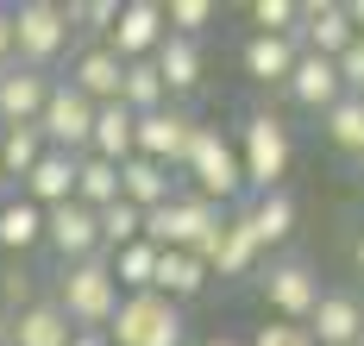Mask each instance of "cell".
<instances>
[{
    "label": "cell",
    "instance_id": "36",
    "mask_svg": "<svg viewBox=\"0 0 364 346\" xmlns=\"http://www.w3.org/2000/svg\"><path fill=\"white\" fill-rule=\"evenodd\" d=\"M339 82H346V95H364V38H352V51L339 57Z\"/></svg>",
    "mask_w": 364,
    "mask_h": 346
},
{
    "label": "cell",
    "instance_id": "4",
    "mask_svg": "<svg viewBox=\"0 0 364 346\" xmlns=\"http://www.w3.org/2000/svg\"><path fill=\"white\" fill-rule=\"evenodd\" d=\"M70 38H75V13L70 6H57V0H26V6H13V51H19L26 70H44V76H50V63L70 51Z\"/></svg>",
    "mask_w": 364,
    "mask_h": 346
},
{
    "label": "cell",
    "instance_id": "28",
    "mask_svg": "<svg viewBox=\"0 0 364 346\" xmlns=\"http://www.w3.org/2000/svg\"><path fill=\"white\" fill-rule=\"evenodd\" d=\"M321 126H327V145L346 157H358L364 164V95H346L333 114H321Z\"/></svg>",
    "mask_w": 364,
    "mask_h": 346
},
{
    "label": "cell",
    "instance_id": "22",
    "mask_svg": "<svg viewBox=\"0 0 364 346\" xmlns=\"http://www.w3.org/2000/svg\"><path fill=\"white\" fill-rule=\"evenodd\" d=\"M170 170L164 164H151V157H126L119 164V201H132L139 214H151V208H164L170 201Z\"/></svg>",
    "mask_w": 364,
    "mask_h": 346
},
{
    "label": "cell",
    "instance_id": "14",
    "mask_svg": "<svg viewBox=\"0 0 364 346\" xmlns=\"http://www.w3.org/2000/svg\"><path fill=\"white\" fill-rule=\"evenodd\" d=\"M50 82H57V76L26 70V63L0 70V126H38L44 101H50Z\"/></svg>",
    "mask_w": 364,
    "mask_h": 346
},
{
    "label": "cell",
    "instance_id": "34",
    "mask_svg": "<svg viewBox=\"0 0 364 346\" xmlns=\"http://www.w3.org/2000/svg\"><path fill=\"white\" fill-rule=\"evenodd\" d=\"M0 296H6V308H13V315H26V308L38 303V290H32V271L6 265V271H0Z\"/></svg>",
    "mask_w": 364,
    "mask_h": 346
},
{
    "label": "cell",
    "instance_id": "10",
    "mask_svg": "<svg viewBox=\"0 0 364 346\" xmlns=\"http://www.w3.org/2000/svg\"><path fill=\"white\" fill-rule=\"evenodd\" d=\"M195 132H201V120L188 114L182 101H170L164 114H145V120H139V157L164 164V170H182L188 152H195Z\"/></svg>",
    "mask_w": 364,
    "mask_h": 346
},
{
    "label": "cell",
    "instance_id": "5",
    "mask_svg": "<svg viewBox=\"0 0 364 346\" xmlns=\"http://www.w3.org/2000/svg\"><path fill=\"white\" fill-rule=\"evenodd\" d=\"M220 227H226V208L201 201V195H170L164 208L145 214V239L157 252H201Z\"/></svg>",
    "mask_w": 364,
    "mask_h": 346
},
{
    "label": "cell",
    "instance_id": "20",
    "mask_svg": "<svg viewBox=\"0 0 364 346\" xmlns=\"http://www.w3.org/2000/svg\"><path fill=\"white\" fill-rule=\"evenodd\" d=\"M70 340H75V327L57 303H32L26 315L6 321V346H70Z\"/></svg>",
    "mask_w": 364,
    "mask_h": 346
},
{
    "label": "cell",
    "instance_id": "29",
    "mask_svg": "<svg viewBox=\"0 0 364 346\" xmlns=\"http://www.w3.org/2000/svg\"><path fill=\"white\" fill-rule=\"evenodd\" d=\"M50 152L44 145V132L38 126H6V152H0V177H13V183H26L38 170V157Z\"/></svg>",
    "mask_w": 364,
    "mask_h": 346
},
{
    "label": "cell",
    "instance_id": "43",
    "mask_svg": "<svg viewBox=\"0 0 364 346\" xmlns=\"http://www.w3.org/2000/svg\"><path fill=\"white\" fill-rule=\"evenodd\" d=\"M0 346H6V321H0Z\"/></svg>",
    "mask_w": 364,
    "mask_h": 346
},
{
    "label": "cell",
    "instance_id": "15",
    "mask_svg": "<svg viewBox=\"0 0 364 346\" xmlns=\"http://www.w3.org/2000/svg\"><path fill=\"white\" fill-rule=\"evenodd\" d=\"M283 95H289L295 108H308V114H333V108L346 101L339 63H333V57H308V51H301V63H295V76H289Z\"/></svg>",
    "mask_w": 364,
    "mask_h": 346
},
{
    "label": "cell",
    "instance_id": "7",
    "mask_svg": "<svg viewBox=\"0 0 364 346\" xmlns=\"http://www.w3.org/2000/svg\"><path fill=\"white\" fill-rule=\"evenodd\" d=\"M95 114H101V108H95L70 76H57V82H50L44 114H38V132H44V145H50V152L88 157V145H95Z\"/></svg>",
    "mask_w": 364,
    "mask_h": 346
},
{
    "label": "cell",
    "instance_id": "37",
    "mask_svg": "<svg viewBox=\"0 0 364 346\" xmlns=\"http://www.w3.org/2000/svg\"><path fill=\"white\" fill-rule=\"evenodd\" d=\"M19 51H13V6H0V70H13Z\"/></svg>",
    "mask_w": 364,
    "mask_h": 346
},
{
    "label": "cell",
    "instance_id": "23",
    "mask_svg": "<svg viewBox=\"0 0 364 346\" xmlns=\"http://www.w3.org/2000/svg\"><path fill=\"white\" fill-rule=\"evenodd\" d=\"M208 277H214V271L201 265L195 252H157V283H151V290L170 296V303H195V296L208 290Z\"/></svg>",
    "mask_w": 364,
    "mask_h": 346
},
{
    "label": "cell",
    "instance_id": "24",
    "mask_svg": "<svg viewBox=\"0 0 364 346\" xmlns=\"http://www.w3.org/2000/svg\"><path fill=\"white\" fill-rule=\"evenodd\" d=\"M245 221H252V233H257V246L270 252V246H283L295 233V195L289 189H270V195H252L245 201Z\"/></svg>",
    "mask_w": 364,
    "mask_h": 346
},
{
    "label": "cell",
    "instance_id": "12",
    "mask_svg": "<svg viewBox=\"0 0 364 346\" xmlns=\"http://www.w3.org/2000/svg\"><path fill=\"white\" fill-rule=\"evenodd\" d=\"M358 38V26H352V6H339V0H308L301 6V26H295V44L308 51V57H346Z\"/></svg>",
    "mask_w": 364,
    "mask_h": 346
},
{
    "label": "cell",
    "instance_id": "33",
    "mask_svg": "<svg viewBox=\"0 0 364 346\" xmlns=\"http://www.w3.org/2000/svg\"><path fill=\"white\" fill-rule=\"evenodd\" d=\"M119 6H126V0H88V6H82V0H70L75 26H95V32H101V38H107L113 26H119Z\"/></svg>",
    "mask_w": 364,
    "mask_h": 346
},
{
    "label": "cell",
    "instance_id": "26",
    "mask_svg": "<svg viewBox=\"0 0 364 346\" xmlns=\"http://www.w3.org/2000/svg\"><path fill=\"white\" fill-rule=\"evenodd\" d=\"M157 70H164V82H170V101L176 95H188V88H201V38H164V51H157Z\"/></svg>",
    "mask_w": 364,
    "mask_h": 346
},
{
    "label": "cell",
    "instance_id": "17",
    "mask_svg": "<svg viewBox=\"0 0 364 346\" xmlns=\"http://www.w3.org/2000/svg\"><path fill=\"white\" fill-rule=\"evenodd\" d=\"M239 63H245V76L264 82V88H289L295 63H301V44H295V38H264V32H252L245 51H239Z\"/></svg>",
    "mask_w": 364,
    "mask_h": 346
},
{
    "label": "cell",
    "instance_id": "16",
    "mask_svg": "<svg viewBox=\"0 0 364 346\" xmlns=\"http://www.w3.org/2000/svg\"><path fill=\"white\" fill-rule=\"evenodd\" d=\"M308 334H314V346H358L364 340V303L352 290H327L321 308L308 315Z\"/></svg>",
    "mask_w": 364,
    "mask_h": 346
},
{
    "label": "cell",
    "instance_id": "1",
    "mask_svg": "<svg viewBox=\"0 0 364 346\" xmlns=\"http://www.w3.org/2000/svg\"><path fill=\"white\" fill-rule=\"evenodd\" d=\"M126 303V290H119V277H113L107 258H88V265H63L57 277V308L70 315L75 334H107L113 315Z\"/></svg>",
    "mask_w": 364,
    "mask_h": 346
},
{
    "label": "cell",
    "instance_id": "40",
    "mask_svg": "<svg viewBox=\"0 0 364 346\" xmlns=\"http://www.w3.org/2000/svg\"><path fill=\"white\" fill-rule=\"evenodd\" d=\"M201 346H245V340H232V334H214V340H201Z\"/></svg>",
    "mask_w": 364,
    "mask_h": 346
},
{
    "label": "cell",
    "instance_id": "18",
    "mask_svg": "<svg viewBox=\"0 0 364 346\" xmlns=\"http://www.w3.org/2000/svg\"><path fill=\"white\" fill-rule=\"evenodd\" d=\"M70 82L95 101V108H107V101H119V82H126V63L113 57L107 44H88V51H75L70 57Z\"/></svg>",
    "mask_w": 364,
    "mask_h": 346
},
{
    "label": "cell",
    "instance_id": "42",
    "mask_svg": "<svg viewBox=\"0 0 364 346\" xmlns=\"http://www.w3.org/2000/svg\"><path fill=\"white\" fill-rule=\"evenodd\" d=\"M0 152H6V126H0Z\"/></svg>",
    "mask_w": 364,
    "mask_h": 346
},
{
    "label": "cell",
    "instance_id": "19",
    "mask_svg": "<svg viewBox=\"0 0 364 346\" xmlns=\"http://www.w3.org/2000/svg\"><path fill=\"white\" fill-rule=\"evenodd\" d=\"M19 195L32 201V208H63V201H75V157L70 152H44L38 157V170L19 183Z\"/></svg>",
    "mask_w": 364,
    "mask_h": 346
},
{
    "label": "cell",
    "instance_id": "11",
    "mask_svg": "<svg viewBox=\"0 0 364 346\" xmlns=\"http://www.w3.org/2000/svg\"><path fill=\"white\" fill-rule=\"evenodd\" d=\"M44 246H50L63 265H88V258H101V252H107V239H101V214L82 208V201L50 208V214H44Z\"/></svg>",
    "mask_w": 364,
    "mask_h": 346
},
{
    "label": "cell",
    "instance_id": "13",
    "mask_svg": "<svg viewBox=\"0 0 364 346\" xmlns=\"http://www.w3.org/2000/svg\"><path fill=\"white\" fill-rule=\"evenodd\" d=\"M201 265L214 271V277H252L257 271V258H264V246H257V233H252V221H245V208L239 214H226V227L195 252Z\"/></svg>",
    "mask_w": 364,
    "mask_h": 346
},
{
    "label": "cell",
    "instance_id": "44",
    "mask_svg": "<svg viewBox=\"0 0 364 346\" xmlns=\"http://www.w3.org/2000/svg\"><path fill=\"white\" fill-rule=\"evenodd\" d=\"M358 346H364V340H358Z\"/></svg>",
    "mask_w": 364,
    "mask_h": 346
},
{
    "label": "cell",
    "instance_id": "38",
    "mask_svg": "<svg viewBox=\"0 0 364 346\" xmlns=\"http://www.w3.org/2000/svg\"><path fill=\"white\" fill-rule=\"evenodd\" d=\"M70 346H113V340H107V334H75Z\"/></svg>",
    "mask_w": 364,
    "mask_h": 346
},
{
    "label": "cell",
    "instance_id": "39",
    "mask_svg": "<svg viewBox=\"0 0 364 346\" xmlns=\"http://www.w3.org/2000/svg\"><path fill=\"white\" fill-rule=\"evenodd\" d=\"M352 26H358V38H364V0H352Z\"/></svg>",
    "mask_w": 364,
    "mask_h": 346
},
{
    "label": "cell",
    "instance_id": "21",
    "mask_svg": "<svg viewBox=\"0 0 364 346\" xmlns=\"http://www.w3.org/2000/svg\"><path fill=\"white\" fill-rule=\"evenodd\" d=\"M95 157H107V164H126V157H139V114L126 108V101H107L101 114H95Z\"/></svg>",
    "mask_w": 364,
    "mask_h": 346
},
{
    "label": "cell",
    "instance_id": "6",
    "mask_svg": "<svg viewBox=\"0 0 364 346\" xmlns=\"http://www.w3.org/2000/svg\"><path fill=\"white\" fill-rule=\"evenodd\" d=\"M107 340H113V346H182V340H188L182 303L157 296V290L126 296V303H119V315H113V327H107Z\"/></svg>",
    "mask_w": 364,
    "mask_h": 346
},
{
    "label": "cell",
    "instance_id": "35",
    "mask_svg": "<svg viewBox=\"0 0 364 346\" xmlns=\"http://www.w3.org/2000/svg\"><path fill=\"white\" fill-rule=\"evenodd\" d=\"M252 346H314V334H308L301 321H264L252 334Z\"/></svg>",
    "mask_w": 364,
    "mask_h": 346
},
{
    "label": "cell",
    "instance_id": "25",
    "mask_svg": "<svg viewBox=\"0 0 364 346\" xmlns=\"http://www.w3.org/2000/svg\"><path fill=\"white\" fill-rule=\"evenodd\" d=\"M32 246H44V208H32L26 195H13V201H0V252H13V258H26Z\"/></svg>",
    "mask_w": 364,
    "mask_h": 346
},
{
    "label": "cell",
    "instance_id": "3",
    "mask_svg": "<svg viewBox=\"0 0 364 346\" xmlns=\"http://www.w3.org/2000/svg\"><path fill=\"white\" fill-rule=\"evenodd\" d=\"M182 177L195 183L201 201H214V208H232L239 195H245V164H239V145L220 132V126H201L195 132V152L182 164Z\"/></svg>",
    "mask_w": 364,
    "mask_h": 346
},
{
    "label": "cell",
    "instance_id": "41",
    "mask_svg": "<svg viewBox=\"0 0 364 346\" xmlns=\"http://www.w3.org/2000/svg\"><path fill=\"white\" fill-rule=\"evenodd\" d=\"M352 258H358V271H364V239H358V252H352Z\"/></svg>",
    "mask_w": 364,
    "mask_h": 346
},
{
    "label": "cell",
    "instance_id": "32",
    "mask_svg": "<svg viewBox=\"0 0 364 346\" xmlns=\"http://www.w3.org/2000/svg\"><path fill=\"white\" fill-rule=\"evenodd\" d=\"M164 13H170V32L176 38H201L214 26V0H170Z\"/></svg>",
    "mask_w": 364,
    "mask_h": 346
},
{
    "label": "cell",
    "instance_id": "9",
    "mask_svg": "<svg viewBox=\"0 0 364 346\" xmlns=\"http://www.w3.org/2000/svg\"><path fill=\"white\" fill-rule=\"evenodd\" d=\"M164 38H170V13H164L157 0H126V6H119V26H113L101 44H107L119 63H145V57L164 51Z\"/></svg>",
    "mask_w": 364,
    "mask_h": 346
},
{
    "label": "cell",
    "instance_id": "27",
    "mask_svg": "<svg viewBox=\"0 0 364 346\" xmlns=\"http://www.w3.org/2000/svg\"><path fill=\"white\" fill-rule=\"evenodd\" d=\"M75 201L82 208H95V214H107L113 201H119V164H107V157H75Z\"/></svg>",
    "mask_w": 364,
    "mask_h": 346
},
{
    "label": "cell",
    "instance_id": "31",
    "mask_svg": "<svg viewBox=\"0 0 364 346\" xmlns=\"http://www.w3.org/2000/svg\"><path fill=\"white\" fill-rule=\"evenodd\" d=\"M101 239H107V252H126V246H139V239H145V214H139L132 201H113L107 214H101Z\"/></svg>",
    "mask_w": 364,
    "mask_h": 346
},
{
    "label": "cell",
    "instance_id": "8",
    "mask_svg": "<svg viewBox=\"0 0 364 346\" xmlns=\"http://www.w3.org/2000/svg\"><path fill=\"white\" fill-rule=\"evenodd\" d=\"M257 290H264V303H270L277 321H301V327H308V315L327 296L321 277H314V265H301V258H277V265L257 277Z\"/></svg>",
    "mask_w": 364,
    "mask_h": 346
},
{
    "label": "cell",
    "instance_id": "2",
    "mask_svg": "<svg viewBox=\"0 0 364 346\" xmlns=\"http://www.w3.org/2000/svg\"><path fill=\"white\" fill-rule=\"evenodd\" d=\"M289 126L270 114V108H252L245 114V126H239V164H245V189L252 195H270L283 189V177H289Z\"/></svg>",
    "mask_w": 364,
    "mask_h": 346
},
{
    "label": "cell",
    "instance_id": "30",
    "mask_svg": "<svg viewBox=\"0 0 364 346\" xmlns=\"http://www.w3.org/2000/svg\"><path fill=\"white\" fill-rule=\"evenodd\" d=\"M107 265H113V277H119V290H126V296H145L151 283H157V246H151V239H139V246L113 252Z\"/></svg>",
    "mask_w": 364,
    "mask_h": 346
}]
</instances>
